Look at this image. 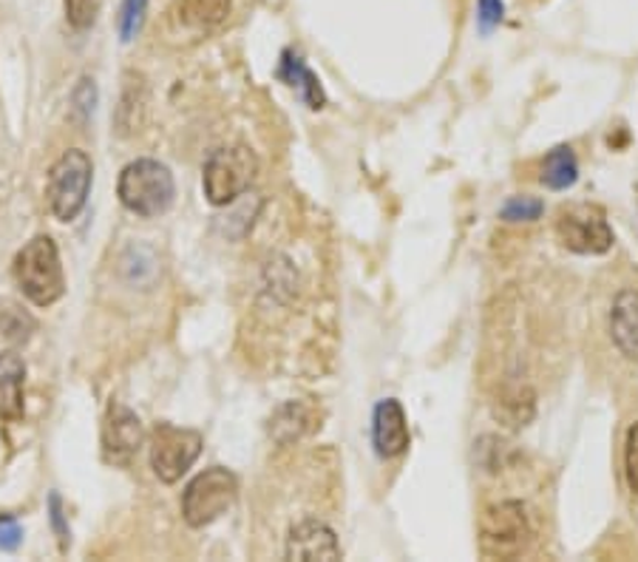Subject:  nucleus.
I'll list each match as a JSON object with an SVG mask.
<instances>
[{
  "mask_svg": "<svg viewBox=\"0 0 638 562\" xmlns=\"http://www.w3.org/2000/svg\"><path fill=\"white\" fill-rule=\"evenodd\" d=\"M17 288L35 307H51L65 293V276L60 265V251L51 236H35L23 247L12 265Z\"/></svg>",
  "mask_w": 638,
  "mask_h": 562,
  "instance_id": "1",
  "label": "nucleus"
},
{
  "mask_svg": "<svg viewBox=\"0 0 638 562\" xmlns=\"http://www.w3.org/2000/svg\"><path fill=\"white\" fill-rule=\"evenodd\" d=\"M116 196H120L122 208L131 210L134 217H162L165 210H171L173 196H176L173 173L157 159L128 162L116 182Z\"/></svg>",
  "mask_w": 638,
  "mask_h": 562,
  "instance_id": "2",
  "label": "nucleus"
},
{
  "mask_svg": "<svg viewBox=\"0 0 638 562\" xmlns=\"http://www.w3.org/2000/svg\"><path fill=\"white\" fill-rule=\"evenodd\" d=\"M91 157L79 148L63 151L58 162L49 168L46 203H49V210L58 222H74L83 213L88 203V191H91Z\"/></svg>",
  "mask_w": 638,
  "mask_h": 562,
  "instance_id": "3",
  "label": "nucleus"
},
{
  "mask_svg": "<svg viewBox=\"0 0 638 562\" xmlns=\"http://www.w3.org/2000/svg\"><path fill=\"white\" fill-rule=\"evenodd\" d=\"M238 498V480L224 466H210L187 484L182 494V517L191 528H205L228 514Z\"/></svg>",
  "mask_w": 638,
  "mask_h": 562,
  "instance_id": "4",
  "label": "nucleus"
},
{
  "mask_svg": "<svg viewBox=\"0 0 638 562\" xmlns=\"http://www.w3.org/2000/svg\"><path fill=\"white\" fill-rule=\"evenodd\" d=\"M259 171V159L250 148L236 145V148H222L208 159L205 173H201V191L208 196L210 205H230L253 185Z\"/></svg>",
  "mask_w": 638,
  "mask_h": 562,
  "instance_id": "5",
  "label": "nucleus"
},
{
  "mask_svg": "<svg viewBox=\"0 0 638 562\" xmlns=\"http://www.w3.org/2000/svg\"><path fill=\"white\" fill-rule=\"evenodd\" d=\"M531 540V526L525 505L517 500H502L491 505L480 520L482 554L494 560H514L525 551Z\"/></svg>",
  "mask_w": 638,
  "mask_h": 562,
  "instance_id": "6",
  "label": "nucleus"
},
{
  "mask_svg": "<svg viewBox=\"0 0 638 562\" xmlns=\"http://www.w3.org/2000/svg\"><path fill=\"white\" fill-rule=\"evenodd\" d=\"M205 440L194 429L157 424L151 432V468L162 484H176L199 457Z\"/></svg>",
  "mask_w": 638,
  "mask_h": 562,
  "instance_id": "7",
  "label": "nucleus"
},
{
  "mask_svg": "<svg viewBox=\"0 0 638 562\" xmlns=\"http://www.w3.org/2000/svg\"><path fill=\"white\" fill-rule=\"evenodd\" d=\"M556 236L567 251L581 253V256H602L613 247V231L596 205L562 208L556 219Z\"/></svg>",
  "mask_w": 638,
  "mask_h": 562,
  "instance_id": "8",
  "label": "nucleus"
},
{
  "mask_svg": "<svg viewBox=\"0 0 638 562\" xmlns=\"http://www.w3.org/2000/svg\"><path fill=\"white\" fill-rule=\"evenodd\" d=\"M143 420H139L128 406H108L106 424H102V452H106V461L128 463L131 454L143 447Z\"/></svg>",
  "mask_w": 638,
  "mask_h": 562,
  "instance_id": "9",
  "label": "nucleus"
},
{
  "mask_svg": "<svg viewBox=\"0 0 638 562\" xmlns=\"http://www.w3.org/2000/svg\"><path fill=\"white\" fill-rule=\"evenodd\" d=\"M341 542L330 526H323L318 520H304L293 526L287 537V560L298 562H332L341 560Z\"/></svg>",
  "mask_w": 638,
  "mask_h": 562,
  "instance_id": "10",
  "label": "nucleus"
},
{
  "mask_svg": "<svg viewBox=\"0 0 638 562\" xmlns=\"http://www.w3.org/2000/svg\"><path fill=\"white\" fill-rule=\"evenodd\" d=\"M372 440L375 452L380 457H401L406 449H409V424H406V412H403L401 401L395 398H387L375 406L372 418Z\"/></svg>",
  "mask_w": 638,
  "mask_h": 562,
  "instance_id": "11",
  "label": "nucleus"
},
{
  "mask_svg": "<svg viewBox=\"0 0 638 562\" xmlns=\"http://www.w3.org/2000/svg\"><path fill=\"white\" fill-rule=\"evenodd\" d=\"M610 335L618 353L627 358L638 361V293L636 290H624L618 293L610 310Z\"/></svg>",
  "mask_w": 638,
  "mask_h": 562,
  "instance_id": "12",
  "label": "nucleus"
},
{
  "mask_svg": "<svg viewBox=\"0 0 638 562\" xmlns=\"http://www.w3.org/2000/svg\"><path fill=\"white\" fill-rule=\"evenodd\" d=\"M23 381H26V364L17 353H0V420L23 418Z\"/></svg>",
  "mask_w": 638,
  "mask_h": 562,
  "instance_id": "13",
  "label": "nucleus"
},
{
  "mask_svg": "<svg viewBox=\"0 0 638 562\" xmlns=\"http://www.w3.org/2000/svg\"><path fill=\"white\" fill-rule=\"evenodd\" d=\"M279 77L287 83V86L298 88L302 94V100L307 102L309 109H321L323 106V88L318 83V77L309 72V65L304 63L302 54H295L293 49H287L281 54L279 63Z\"/></svg>",
  "mask_w": 638,
  "mask_h": 562,
  "instance_id": "14",
  "label": "nucleus"
},
{
  "mask_svg": "<svg viewBox=\"0 0 638 562\" xmlns=\"http://www.w3.org/2000/svg\"><path fill=\"white\" fill-rule=\"evenodd\" d=\"M542 185L551 187V191H567L570 185H576L579 180V162H576V154L570 145H560L553 148L545 157V166H542Z\"/></svg>",
  "mask_w": 638,
  "mask_h": 562,
  "instance_id": "15",
  "label": "nucleus"
},
{
  "mask_svg": "<svg viewBox=\"0 0 638 562\" xmlns=\"http://www.w3.org/2000/svg\"><path fill=\"white\" fill-rule=\"evenodd\" d=\"M35 330V321H32L29 313H23L17 304L0 302V339L9 341V344H21L26 341Z\"/></svg>",
  "mask_w": 638,
  "mask_h": 562,
  "instance_id": "16",
  "label": "nucleus"
},
{
  "mask_svg": "<svg viewBox=\"0 0 638 562\" xmlns=\"http://www.w3.org/2000/svg\"><path fill=\"white\" fill-rule=\"evenodd\" d=\"M496 415H502L511 426H525L533 418V392L528 387L508 390L496 406Z\"/></svg>",
  "mask_w": 638,
  "mask_h": 562,
  "instance_id": "17",
  "label": "nucleus"
},
{
  "mask_svg": "<svg viewBox=\"0 0 638 562\" xmlns=\"http://www.w3.org/2000/svg\"><path fill=\"white\" fill-rule=\"evenodd\" d=\"M230 12V0H182V15L196 26H216Z\"/></svg>",
  "mask_w": 638,
  "mask_h": 562,
  "instance_id": "18",
  "label": "nucleus"
},
{
  "mask_svg": "<svg viewBox=\"0 0 638 562\" xmlns=\"http://www.w3.org/2000/svg\"><path fill=\"white\" fill-rule=\"evenodd\" d=\"M145 12H148V0H122L120 7V40L131 44L139 35L145 23Z\"/></svg>",
  "mask_w": 638,
  "mask_h": 562,
  "instance_id": "19",
  "label": "nucleus"
},
{
  "mask_svg": "<svg viewBox=\"0 0 638 562\" xmlns=\"http://www.w3.org/2000/svg\"><path fill=\"white\" fill-rule=\"evenodd\" d=\"M542 210H545V205L533 196H514L502 205V219L505 222H533V219L542 217Z\"/></svg>",
  "mask_w": 638,
  "mask_h": 562,
  "instance_id": "20",
  "label": "nucleus"
},
{
  "mask_svg": "<svg viewBox=\"0 0 638 562\" xmlns=\"http://www.w3.org/2000/svg\"><path fill=\"white\" fill-rule=\"evenodd\" d=\"M63 7H65V21L72 23V29L86 32L91 29L94 21H97L100 0H63Z\"/></svg>",
  "mask_w": 638,
  "mask_h": 562,
  "instance_id": "21",
  "label": "nucleus"
},
{
  "mask_svg": "<svg viewBox=\"0 0 638 562\" xmlns=\"http://www.w3.org/2000/svg\"><path fill=\"white\" fill-rule=\"evenodd\" d=\"M307 424H309L307 410H304V406H298V404H287V406H281L279 415H275L273 432H275V429H281V426H287L290 432H287V438H284V440L302 438V435L309 429Z\"/></svg>",
  "mask_w": 638,
  "mask_h": 562,
  "instance_id": "22",
  "label": "nucleus"
},
{
  "mask_svg": "<svg viewBox=\"0 0 638 562\" xmlns=\"http://www.w3.org/2000/svg\"><path fill=\"white\" fill-rule=\"evenodd\" d=\"M624 475H627L633 494H638V424L630 426L627 443H624Z\"/></svg>",
  "mask_w": 638,
  "mask_h": 562,
  "instance_id": "23",
  "label": "nucleus"
},
{
  "mask_svg": "<svg viewBox=\"0 0 638 562\" xmlns=\"http://www.w3.org/2000/svg\"><path fill=\"white\" fill-rule=\"evenodd\" d=\"M477 21H480L482 32L494 29L496 23L502 21V15H505V7H502V0H477Z\"/></svg>",
  "mask_w": 638,
  "mask_h": 562,
  "instance_id": "24",
  "label": "nucleus"
},
{
  "mask_svg": "<svg viewBox=\"0 0 638 562\" xmlns=\"http://www.w3.org/2000/svg\"><path fill=\"white\" fill-rule=\"evenodd\" d=\"M23 540V528L15 517H0V551H15Z\"/></svg>",
  "mask_w": 638,
  "mask_h": 562,
  "instance_id": "25",
  "label": "nucleus"
},
{
  "mask_svg": "<svg viewBox=\"0 0 638 562\" xmlns=\"http://www.w3.org/2000/svg\"><path fill=\"white\" fill-rule=\"evenodd\" d=\"M51 520H54V526H58L60 537H65V528H63V512H60V498H58V494H51Z\"/></svg>",
  "mask_w": 638,
  "mask_h": 562,
  "instance_id": "26",
  "label": "nucleus"
}]
</instances>
